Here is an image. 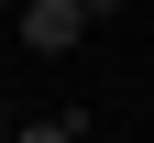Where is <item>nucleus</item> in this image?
Wrapping results in <instances>:
<instances>
[{
	"instance_id": "1",
	"label": "nucleus",
	"mask_w": 154,
	"mask_h": 143,
	"mask_svg": "<svg viewBox=\"0 0 154 143\" xmlns=\"http://www.w3.org/2000/svg\"><path fill=\"white\" fill-rule=\"evenodd\" d=\"M77 33H88V0H22V44L33 55H66Z\"/></svg>"
},
{
	"instance_id": "4",
	"label": "nucleus",
	"mask_w": 154,
	"mask_h": 143,
	"mask_svg": "<svg viewBox=\"0 0 154 143\" xmlns=\"http://www.w3.org/2000/svg\"><path fill=\"white\" fill-rule=\"evenodd\" d=\"M0 132H11V110H0Z\"/></svg>"
},
{
	"instance_id": "5",
	"label": "nucleus",
	"mask_w": 154,
	"mask_h": 143,
	"mask_svg": "<svg viewBox=\"0 0 154 143\" xmlns=\"http://www.w3.org/2000/svg\"><path fill=\"white\" fill-rule=\"evenodd\" d=\"M0 143H11V132H0Z\"/></svg>"
},
{
	"instance_id": "2",
	"label": "nucleus",
	"mask_w": 154,
	"mask_h": 143,
	"mask_svg": "<svg viewBox=\"0 0 154 143\" xmlns=\"http://www.w3.org/2000/svg\"><path fill=\"white\" fill-rule=\"evenodd\" d=\"M11 143H77V121H22Z\"/></svg>"
},
{
	"instance_id": "3",
	"label": "nucleus",
	"mask_w": 154,
	"mask_h": 143,
	"mask_svg": "<svg viewBox=\"0 0 154 143\" xmlns=\"http://www.w3.org/2000/svg\"><path fill=\"white\" fill-rule=\"evenodd\" d=\"M110 11H132V0H88V22H110Z\"/></svg>"
}]
</instances>
